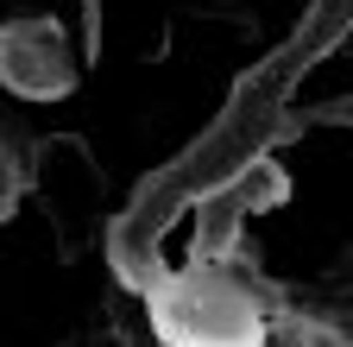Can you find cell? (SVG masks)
<instances>
[{
  "label": "cell",
  "mask_w": 353,
  "mask_h": 347,
  "mask_svg": "<svg viewBox=\"0 0 353 347\" xmlns=\"http://www.w3.org/2000/svg\"><path fill=\"white\" fill-rule=\"evenodd\" d=\"M152 335L164 347H265V310L240 278L190 266L152 284Z\"/></svg>",
  "instance_id": "6da1fadb"
},
{
  "label": "cell",
  "mask_w": 353,
  "mask_h": 347,
  "mask_svg": "<svg viewBox=\"0 0 353 347\" xmlns=\"http://www.w3.org/2000/svg\"><path fill=\"white\" fill-rule=\"evenodd\" d=\"M0 82L26 101H57L76 89V57L57 19H13L0 32Z\"/></svg>",
  "instance_id": "7a4b0ae2"
}]
</instances>
